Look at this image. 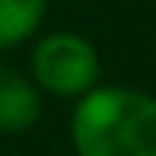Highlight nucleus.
Returning <instances> with one entry per match:
<instances>
[{
    "instance_id": "nucleus-1",
    "label": "nucleus",
    "mask_w": 156,
    "mask_h": 156,
    "mask_svg": "<svg viewBox=\"0 0 156 156\" xmlns=\"http://www.w3.org/2000/svg\"><path fill=\"white\" fill-rule=\"evenodd\" d=\"M76 156H156V99L137 89H89L70 124Z\"/></svg>"
},
{
    "instance_id": "nucleus-2",
    "label": "nucleus",
    "mask_w": 156,
    "mask_h": 156,
    "mask_svg": "<svg viewBox=\"0 0 156 156\" xmlns=\"http://www.w3.org/2000/svg\"><path fill=\"white\" fill-rule=\"evenodd\" d=\"M32 73L35 83L54 96H86L99 76V58L86 38L58 32L35 45Z\"/></svg>"
},
{
    "instance_id": "nucleus-3",
    "label": "nucleus",
    "mask_w": 156,
    "mask_h": 156,
    "mask_svg": "<svg viewBox=\"0 0 156 156\" xmlns=\"http://www.w3.org/2000/svg\"><path fill=\"white\" fill-rule=\"evenodd\" d=\"M41 99L35 86L16 70L0 67V131L3 134H23L38 121Z\"/></svg>"
},
{
    "instance_id": "nucleus-4",
    "label": "nucleus",
    "mask_w": 156,
    "mask_h": 156,
    "mask_svg": "<svg viewBox=\"0 0 156 156\" xmlns=\"http://www.w3.org/2000/svg\"><path fill=\"white\" fill-rule=\"evenodd\" d=\"M45 0H0V48L26 41L41 23Z\"/></svg>"
}]
</instances>
